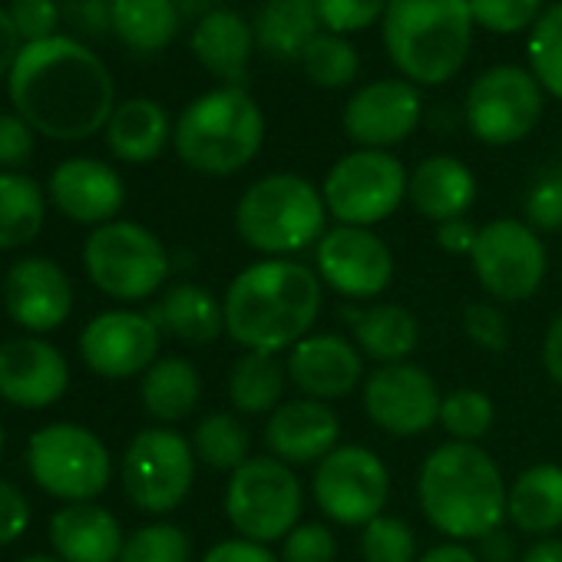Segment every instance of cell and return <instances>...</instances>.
<instances>
[{
  "instance_id": "cell-1",
  "label": "cell",
  "mask_w": 562,
  "mask_h": 562,
  "mask_svg": "<svg viewBox=\"0 0 562 562\" xmlns=\"http://www.w3.org/2000/svg\"><path fill=\"white\" fill-rule=\"evenodd\" d=\"M8 97L14 113L54 143L97 136L116 110V83L106 64L97 50L64 34L24 44L8 77Z\"/></svg>"
},
{
  "instance_id": "cell-2",
  "label": "cell",
  "mask_w": 562,
  "mask_h": 562,
  "mask_svg": "<svg viewBox=\"0 0 562 562\" xmlns=\"http://www.w3.org/2000/svg\"><path fill=\"white\" fill-rule=\"evenodd\" d=\"M225 335L258 355H278L308 338L322 315V278L292 258H261L241 268L222 299Z\"/></svg>"
},
{
  "instance_id": "cell-3",
  "label": "cell",
  "mask_w": 562,
  "mask_h": 562,
  "mask_svg": "<svg viewBox=\"0 0 562 562\" xmlns=\"http://www.w3.org/2000/svg\"><path fill=\"white\" fill-rule=\"evenodd\" d=\"M506 483L496 460L476 447L450 440L437 447L417 476V499L427 522L450 542L483 539L506 519Z\"/></svg>"
},
{
  "instance_id": "cell-4",
  "label": "cell",
  "mask_w": 562,
  "mask_h": 562,
  "mask_svg": "<svg viewBox=\"0 0 562 562\" xmlns=\"http://www.w3.org/2000/svg\"><path fill=\"white\" fill-rule=\"evenodd\" d=\"M473 27L470 0H387L381 37L404 80L443 87L463 70Z\"/></svg>"
},
{
  "instance_id": "cell-5",
  "label": "cell",
  "mask_w": 562,
  "mask_h": 562,
  "mask_svg": "<svg viewBox=\"0 0 562 562\" xmlns=\"http://www.w3.org/2000/svg\"><path fill=\"white\" fill-rule=\"evenodd\" d=\"M265 143V113L245 87H215L195 97L172 126V149L199 176L241 172Z\"/></svg>"
},
{
  "instance_id": "cell-6",
  "label": "cell",
  "mask_w": 562,
  "mask_h": 562,
  "mask_svg": "<svg viewBox=\"0 0 562 562\" xmlns=\"http://www.w3.org/2000/svg\"><path fill=\"white\" fill-rule=\"evenodd\" d=\"M328 222L325 195L315 182L295 172L255 179L235 205V232L268 258H289L322 241Z\"/></svg>"
},
{
  "instance_id": "cell-7",
  "label": "cell",
  "mask_w": 562,
  "mask_h": 562,
  "mask_svg": "<svg viewBox=\"0 0 562 562\" xmlns=\"http://www.w3.org/2000/svg\"><path fill=\"white\" fill-rule=\"evenodd\" d=\"M83 271L90 285L106 299L136 305L162 292L172 258L156 232L139 222L116 218L87 235Z\"/></svg>"
},
{
  "instance_id": "cell-8",
  "label": "cell",
  "mask_w": 562,
  "mask_h": 562,
  "mask_svg": "<svg viewBox=\"0 0 562 562\" xmlns=\"http://www.w3.org/2000/svg\"><path fill=\"white\" fill-rule=\"evenodd\" d=\"M27 473L54 499L93 503L113 480V457L90 427L54 420L31 434Z\"/></svg>"
},
{
  "instance_id": "cell-9",
  "label": "cell",
  "mask_w": 562,
  "mask_h": 562,
  "mask_svg": "<svg viewBox=\"0 0 562 562\" xmlns=\"http://www.w3.org/2000/svg\"><path fill=\"white\" fill-rule=\"evenodd\" d=\"M225 516L241 539L278 542L302 519V483L289 463L248 457L225 486Z\"/></svg>"
},
{
  "instance_id": "cell-10",
  "label": "cell",
  "mask_w": 562,
  "mask_h": 562,
  "mask_svg": "<svg viewBox=\"0 0 562 562\" xmlns=\"http://www.w3.org/2000/svg\"><path fill=\"white\" fill-rule=\"evenodd\" d=\"M407 179L411 172L394 153L355 149L328 169L322 195L338 225L374 228L401 209L407 199Z\"/></svg>"
},
{
  "instance_id": "cell-11",
  "label": "cell",
  "mask_w": 562,
  "mask_h": 562,
  "mask_svg": "<svg viewBox=\"0 0 562 562\" xmlns=\"http://www.w3.org/2000/svg\"><path fill=\"white\" fill-rule=\"evenodd\" d=\"M546 90L539 80L513 64L483 70L463 100V123L483 146L522 143L542 120Z\"/></svg>"
},
{
  "instance_id": "cell-12",
  "label": "cell",
  "mask_w": 562,
  "mask_h": 562,
  "mask_svg": "<svg viewBox=\"0 0 562 562\" xmlns=\"http://www.w3.org/2000/svg\"><path fill=\"white\" fill-rule=\"evenodd\" d=\"M195 480V450L172 427L139 430L123 453V490L143 513L166 516L182 506Z\"/></svg>"
},
{
  "instance_id": "cell-13",
  "label": "cell",
  "mask_w": 562,
  "mask_h": 562,
  "mask_svg": "<svg viewBox=\"0 0 562 562\" xmlns=\"http://www.w3.org/2000/svg\"><path fill=\"white\" fill-rule=\"evenodd\" d=\"M470 268L486 295L503 305H519L539 292L549 258L532 225L519 218H493L480 228Z\"/></svg>"
},
{
  "instance_id": "cell-14",
  "label": "cell",
  "mask_w": 562,
  "mask_h": 562,
  "mask_svg": "<svg viewBox=\"0 0 562 562\" xmlns=\"http://www.w3.org/2000/svg\"><path fill=\"white\" fill-rule=\"evenodd\" d=\"M312 493L328 519L364 529L387 506L391 473L374 450L345 443L318 463L312 476Z\"/></svg>"
},
{
  "instance_id": "cell-15",
  "label": "cell",
  "mask_w": 562,
  "mask_h": 562,
  "mask_svg": "<svg viewBox=\"0 0 562 562\" xmlns=\"http://www.w3.org/2000/svg\"><path fill=\"white\" fill-rule=\"evenodd\" d=\"M162 331L153 315L113 308L90 318L80 331V358L103 381L143 378L159 361Z\"/></svg>"
},
{
  "instance_id": "cell-16",
  "label": "cell",
  "mask_w": 562,
  "mask_h": 562,
  "mask_svg": "<svg viewBox=\"0 0 562 562\" xmlns=\"http://www.w3.org/2000/svg\"><path fill=\"white\" fill-rule=\"evenodd\" d=\"M318 278L345 299H378L394 278V251L374 228H328L315 248Z\"/></svg>"
},
{
  "instance_id": "cell-17",
  "label": "cell",
  "mask_w": 562,
  "mask_h": 562,
  "mask_svg": "<svg viewBox=\"0 0 562 562\" xmlns=\"http://www.w3.org/2000/svg\"><path fill=\"white\" fill-rule=\"evenodd\" d=\"M440 391L417 364H381L364 381V414L391 437L427 434L440 420Z\"/></svg>"
},
{
  "instance_id": "cell-18",
  "label": "cell",
  "mask_w": 562,
  "mask_h": 562,
  "mask_svg": "<svg viewBox=\"0 0 562 562\" xmlns=\"http://www.w3.org/2000/svg\"><path fill=\"white\" fill-rule=\"evenodd\" d=\"M0 295H4L8 318L37 338L64 328L74 315V281L60 261L47 255L18 258L4 274Z\"/></svg>"
},
{
  "instance_id": "cell-19",
  "label": "cell",
  "mask_w": 562,
  "mask_h": 562,
  "mask_svg": "<svg viewBox=\"0 0 562 562\" xmlns=\"http://www.w3.org/2000/svg\"><path fill=\"white\" fill-rule=\"evenodd\" d=\"M424 120L420 90L404 77H387L361 87L341 116L348 139L358 149H387L401 146Z\"/></svg>"
},
{
  "instance_id": "cell-20",
  "label": "cell",
  "mask_w": 562,
  "mask_h": 562,
  "mask_svg": "<svg viewBox=\"0 0 562 562\" xmlns=\"http://www.w3.org/2000/svg\"><path fill=\"white\" fill-rule=\"evenodd\" d=\"M70 391V364L57 345L21 335L0 345V401L21 411H47Z\"/></svg>"
},
{
  "instance_id": "cell-21",
  "label": "cell",
  "mask_w": 562,
  "mask_h": 562,
  "mask_svg": "<svg viewBox=\"0 0 562 562\" xmlns=\"http://www.w3.org/2000/svg\"><path fill=\"white\" fill-rule=\"evenodd\" d=\"M47 199L64 218L100 228L106 222H116L120 209L126 205V182L110 162L74 156L50 172Z\"/></svg>"
},
{
  "instance_id": "cell-22",
  "label": "cell",
  "mask_w": 562,
  "mask_h": 562,
  "mask_svg": "<svg viewBox=\"0 0 562 562\" xmlns=\"http://www.w3.org/2000/svg\"><path fill=\"white\" fill-rule=\"evenodd\" d=\"M341 420L325 401H285L268 414L265 447L274 460L289 467L322 463L341 443Z\"/></svg>"
},
{
  "instance_id": "cell-23",
  "label": "cell",
  "mask_w": 562,
  "mask_h": 562,
  "mask_svg": "<svg viewBox=\"0 0 562 562\" xmlns=\"http://www.w3.org/2000/svg\"><path fill=\"white\" fill-rule=\"evenodd\" d=\"M292 384L312 401L348 397L364 378V358L355 341L341 335H308L289 355Z\"/></svg>"
},
{
  "instance_id": "cell-24",
  "label": "cell",
  "mask_w": 562,
  "mask_h": 562,
  "mask_svg": "<svg viewBox=\"0 0 562 562\" xmlns=\"http://www.w3.org/2000/svg\"><path fill=\"white\" fill-rule=\"evenodd\" d=\"M189 50L205 74L222 80V87H245L255 54V31L238 11L215 8L202 21H195Z\"/></svg>"
},
{
  "instance_id": "cell-25",
  "label": "cell",
  "mask_w": 562,
  "mask_h": 562,
  "mask_svg": "<svg viewBox=\"0 0 562 562\" xmlns=\"http://www.w3.org/2000/svg\"><path fill=\"white\" fill-rule=\"evenodd\" d=\"M123 542V526L106 506L67 503L50 516V546L64 562H116Z\"/></svg>"
},
{
  "instance_id": "cell-26",
  "label": "cell",
  "mask_w": 562,
  "mask_h": 562,
  "mask_svg": "<svg viewBox=\"0 0 562 562\" xmlns=\"http://www.w3.org/2000/svg\"><path fill=\"white\" fill-rule=\"evenodd\" d=\"M407 202L437 225L463 218L476 202V176L453 156H427L407 179Z\"/></svg>"
},
{
  "instance_id": "cell-27",
  "label": "cell",
  "mask_w": 562,
  "mask_h": 562,
  "mask_svg": "<svg viewBox=\"0 0 562 562\" xmlns=\"http://www.w3.org/2000/svg\"><path fill=\"white\" fill-rule=\"evenodd\" d=\"M172 120L162 110V103L149 97H133L116 103L110 123H106V146L120 162L130 166H146L166 153L172 143Z\"/></svg>"
},
{
  "instance_id": "cell-28",
  "label": "cell",
  "mask_w": 562,
  "mask_h": 562,
  "mask_svg": "<svg viewBox=\"0 0 562 562\" xmlns=\"http://www.w3.org/2000/svg\"><path fill=\"white\" fill-rule=\"evenodd\" d=\"M341 318L348 322L361 355L378 364H401L420 345V322L414 312L401 305H368V308L345 305Z\"/></svg>"
},
{
  "instance_id": "cell-29",
  "label": "cell",
  "mask_w": 562,
  "mask_h": 562,
  "mask_svg": "<svg viewBox=\"0 0 562 562\" xmlns=\"http://www.w3.org/2000/svg\"><path fill=\"white\" fill-rule=\"evenodd\" d=\"M255 50L278 64H295L322 34L315 0H265L255 14Z\"/></svg>"
},
{
  "instance_id": "cell-30",
  "label": "cell",
  "mask_w": 562,
  "mask_h": 562,
  "mask_svg": "<svg viewBox=\"0 0 562 562\" xmlns=\"http://www.w3.org/2000/svg\"><path fill=\"white\" fill-rule=\"evenodd\" d=\"M162 335H172L182 345H212L225 331V312L222 302L195 281H179L166 289L159 305L149 312Z\"/></svg>"
},
{
  "instance_id": "cell-31",
  "label": "cell",
  "mask_w": 562,
  "mask_h": 562,
  "mask_svg": "<svg viewBox=\"0 0 562 562\" xmlns=\"http://www.w3.org/2000/svg\"><path fill=\"white\" fill-rule=\"evenodd\" d=\"M506 516L519 532L549 536L562 526V467L536 463L522 470L506 493Z\"/></svg>"
},
{
  "instance_id": "cell-32",
  "label": "cell",
  "mask_w": 562,
  "mask_h": 562,
  "mask_svg": "<svg viewBox=\"0 0 562 562\" xmlns=\"http://www.w3.org/2000/svg\"><path fill=\"white\" fill-rule=\"evenodd\" d=\"M143 411L159 424L186 420L202 401V378L189 358H159L139 381Z\"/></svg>"
},
{
  "instance_id": "cell-33",
  "label": "cell",
  "mask_w": 562,
  "mask_h": 562,
  "mask_svg": "<svg viewBox=\"0 0 562 562\" xmlns=\"http://www.w3.org/2000/svg\"><path fill=\"white\" fill-rule=\"evenodd\" d=\"M110 27L136 54L166 50L182 27L172 0H110Z\"/></svg>"
},
{
  "instance_id": "cell-34",
  "label": "cell",
  "mask_w": 562,
  "mask_h": 562,
  "mask_svg": "<svg viewBox=\"0 0 562 562\" xmlns=\"http://www.w3.org/2000/svg\"><path fill=\"white\" fill-rule=\"evenodd\" d=\"M47 195L24 172H0V251H18L37 241L47 222Z\"/></svg>"
},
{
  "instance_id": "cell-35",
  "label": "cell",
  "mask_w": 562,
  "mask_h": 562,
  "mask_svg": "<svg viewBox=\"0 0 562 562\" xmlns=\"http://www.w3.org/2000/svg\"><path fill=\"white\" fill-rule=\"evenodd\" d=\"M285 368L274 361V355L245 351L228 374V401L238 414L261 417L278 411L285 397Z\"/></svg>"
},
{
  "instance_id": "cell-36",
  "label": "cell",
  "mask_w": 562,
  "mask_h": 562,
  "mask_svg": "<svg viewBox=\"0 0 562 562\" xmlns=\"http://www.w3.org/2000/svg\"><path fill=\"white\" fill-rule=\"evenodd\" d=\"M192 450L205 467L235 473L251 457V437L235 414H209L192 430Z\"/></svg>"
},
{
  "instance_id": "cell-37",
  "label": "cell",
  "mask_w": 562,
  "mask_h": 562,
  "mask_svg": "<svg viewBox=\"0 0 562 562\" xmlns=\"http://www.w3.org/2000/svg\"><path fill=\"white\" fill-rule=\"evenodd\" d=\"M302 74L322 90H345L361 74V54L348 37L322 31L302 54Z\"/></svg>"
},
{
  "instance_id": "cell-38",
  "label": "cell",
  "mask_w": 562,
  "mask_h": 562,
  "mask_svg": "<svg viewBox=\"0 0 562 562\" xmlns=\"http://www.w3.org/2000/svg\"><path fill=\"white\" fill-rule=\"evenodd\" d=\"M526 60L539 87L562 103V4L546 8L536 27L529 31Z\"/></svg>"
},
{
  "instance_id": "cell-39",
  "label": "cell",
  "mask_w": 562,
  "mask_h": 562,
  "mask_svg": "<svg viewBox=\"0 0 562 562\" xmlns=\"http://www.w3.org/2000/svg\"><path fill=\"white\" fill-rule=\"evenodd\" d=\"M493 417H496L493 401L476 387L450 391L440 404V427L460 443L483 440L493 430Z\"/></svg>"
},
{
  "instance_id": "cell-40",
  "label": "cell",
  "mask_w": 562,
  "mask_h": 562,
  "mask_svg": "<svg viewBox=\"0 0 562 562\" xmlns=\"http://www.w3.org/2000/svg\"><path fill=\"white\" fill-rule=\"evenodd\" d=\"M192 542L176 522H149L126 536L116 562H189Z\"/></svg>"
},
{
  "instance_id": "cell-41",
  "label": "cell",
  "mask_w": 562,
  "mask_h": 562,
  "mask_svg": "<svg viewBox=\"0 0 562 562\" xmlns=\"http://www.w3.org/2000/svg\"><path fill=\"white\" fill-rule=\"evenodd\" d=\"M364 562H417V532L401 516H378L361 532Z\"/></svg>"
},
{
  "instance_id": "cell-42",
  "label": "cell",
  "mask_w": 562,
  "mask_h": 562,
  "mask_svg": "<svg viewBox=\"0 0 562 562\" xmlns=\"http://www.w3.org/2000/svg\"><path fill=\"white\" fill-rule=\"evenodd\" d=\"M542 11V0H470L473 24L503 37L532 31Z\"/></svg>"
},
{
  "instance_id": "cell-43",
  "label": "cell",
  "mask_w": 562,
  "mask_h": 562,
  "mask_svg": "<svg viewBox=\"0 0 562 562\" xmlns=\"http://www.w3.org/2000/svg\"><path fill=\"white\" fill-rule=\"evenodd\" d=\"M322 31L351 37L384 21L387 0H315Z\"/></svg>"
},
{
  "instance_id": "cell-44",
  "label": "cell",
  "mask_w": 562,
  "mask_h": 562,
  "mask_svg": "<svg viewBox=\"0 0 562 562\" xmlns=\"http://www.w3.org/2000/svg\"><path fill=\"white\" fill-rule=\"evenodd\" d=\"M526 212V225H532L536 232H559L562 228V172H542L522 202Z\"/></svg>"
},
{
  "instance_id": "cell-45",
  "label": "cell",
  "mask_w": 562,
  "mask_h": 562,
  "mask_svg": "<svg viewBox=\"0 0 562 562\" xmlns=\"http://www.w3.org/2000/svg\"><path fill=\"white\" fill-rule=\"evenodd\" d=\"M338 539L322 522H299L281 539V562H335Z\"/></svg>"
},
{
  "instance_id": "cell-46",
  "label": "cell",
  "mask_w": 562,
  "mask_h": 562,
  "mask_svg": "<svg viewBox=\"0 0 562 562\" xmlns=\"http://www.w3.org/2000/svg\"><path fill=\"white\" fill-rule=\"evenodd\" d=\"M8 14L24 44L50 41L60 27V4L57 0H8Z\"/></svg>"
},
{
  "instance_id": "cell-47",
  "label": "cell",
  "mask_w": 562,
  "mask_h": 562,
  "mask_svg": "<svg viewBox=\"0 0 562 562\" xmlns=\"http://www.w3.org/2000/svg\"><path fill=\"white\" fill-rule=\"evenodd\" d=\"M463 331L476 348H483L490 355H503L509 345V325H506L503 312L490 302H470L463 308Z\"/></svg>"
},
{
  "instance_id": "cell-48",
  "label": "cell",
  "mask_w": 562,
  "mask_h": 562,
  "mask_svg": "<svg viewBox=\"0 0 562 562\" xmlns=\"http://www.w3.org/2000/svg\"><path fill=\"white\" fill-rule=\"evenodd\" d=\"M37 149L34 126L18 113H0V172H21Z\"/></svg>"
},
{
  "instance_id": "cell-49",
  "label": "cell",
  "mask_w": 562,
  "mask_h": 562,
  "mask_svg": "<svg viewBox=\"0 0 562 562\" xmlns=\"http://www.w3.org/2000/svg\"><path fill=\"white\" fill-rule=\"evenodd\" d=\"M34 509L24 490L11 480H0V549L14 546L31 529Z\"/></svg>"
},
{
  "instance_id": "cell-50",
  "label": "cell",
  "mask_w": 562,
  "mask_h": 562,
  "mask_svg": "<svg viewBox=\"0 0 562 562\" xmlns=\"http://www.w3.org/2000/svg\"><path fill=\"white\" fill-rule=\"evenodd\" d=\"M202 562H281V555H274L268 546H261V542H251V539H222V542H215L205 555H202Z\"/></svg>"
},
{
  "instance_id": "cell-51",
  "label": "cell",
  "mask_w": 562,
  "mask_h": 562,
  "mask_svg": "<svg viewBox=\"0 0 562 562\" xmlns=\"http://www.w3.org/2000/svg\"><path fill=\"white\" fill-rule=\"evenodd\" d=\"M476 238H480V228L470 218H450V222H440L437 225V245L447 255H467L470 258Z\"/></svg>"
},
{
  "instance_id": "cell-52",
  "label": "cell",
  "mask_w": 562,
  "mask_h": 562,
  "mask_svg": "<svg viewBox=\"0 0 562 562\" xmlns=\"http://www.w3.org/2000/svg\"><path fill=\"white\" fill-rule=\"evenodd\" d=\"M21 50H24V41H21V34H18V27H14L8 8H0V80L11 77V70H14Z\"/></svg>"
},
{
  "instance_id": "cell-53",
  "label": "cell",
  "mask_w": 562,
  "mask_h": 562,
  "mask_svg": "<svg viewBox=\"0 0 562 562\" xmlns=\"http://www.w3.org/2000/svg\"><path fill=\"white\" fill-rule=\"evenodd\" d=\"M542 368L562 387V312L546 328V338H542Z\"/></svg>"
},
{
  "instance_id": "cell-54",
  "label": "cell",
  "mask_w": 562,
  "mask_h": 562,
  "mask_svg": "<svg viewBox=\"0 0 562 562\" xmlns=\"http://www.w3.org/2000/svg\"><path fill=\"white\" fill-rule=\"evenodd\" d=\"M70 11L77 14L74 21L90 31V34H103V31H113L110 27V0H74Z\"/></svg>"
},
{
  "instance_id": "cell-55",
  "label": "cell",
  "mask_w": 562,
  "mask_h": 562,
  "mask_svg": "<svg viewBox=\"0 0 562 562\" xmlns=\"http://www.w3.org/2000/svg\"><path fill=\"white\" fill-rule=\"evenodd\" d=\"M476 542H480V549H476L480 562H513L516 559V542H513V536L503 526L493 529V532H486Z\"/></svg>"
},
{
  "instance_id": "cell-56",
  "label": "cell",
  "mask_w": 562,
  "mask_h": 562,
  "mask_svg": "<svg viewBox=\"0 0 562 562\" xmlns=\"http://www.w3.org/2000/svg\"><path fill=\"white\" fill-rule=\"evenodd\" d=\"M417 562H480V555L463 542H440V546L427 549Z\"/></svg>"
},
{
  "instance_id": "cell-57",
  "label": "cell",
  "mask_w": 562,
  "mask_h": 562,
  "mask_svg": "<svg viewBox=\"0 0 562 562\" xmlns=\"http://www.w3.org/2000/svg\"><path fill=\"white\" fill-rule=\"evenodd\" d=\"M519 562H562V539H552V536H542L536 539Z\"/></svg>"
},
{
  "instance_id": "cell-58",
  "label": "cell",
  "mask_w": 562,
  "mask_h": 562,
  "mask_svg": "<svg viewBox=\"0 0 562 562\" xmlns=\"http://www.w3.org/2000/svg\"><path fill=\"white\" fill-rule=\"evenodd\" d=\"M172 4L179 8V14H182V18H195V21H202L209 11H215V8H218L215 0H172Z\"/></svg>"
},
{
  "instance_id": "cell-59",
  "label": "cell",
  "mask_w": 562,
  "mask_h": 562,
  "mask_svg": "<svg viewBox=\"0 0 562 562\" xmlns=\"http://www.w3.org/2000/svg\"><path fill=\"white\" fill-rule=\"evenodd\" d=\"M18 562H64V559L60 555H47V552H31V555H24Z\"/></svg>"
},
{
  "instance_id": "cell-60",
  "label": "cell",
  "mask_w": 562,
  "mask_h": 562,
  "mask_svg": "<svg viewBox=\"0 0 562 562\" xmlns=\"http://www.w3.org/2000/svg\"><path fill=\"white\" fill-rule=\"evenodd\" d=\"M4 447H8V434H4V424H0V457H4Z\"/></svg>"
},
{
  "instance_id": "cell-61",
  "label": "cell",
  "mask_w": 562,
  "mask_h": 562,
  "mask_svg": "<svg viewBox=\"0 0 562 562\" xmlns=\"http://www.w3.org/2000/svg\"><path fill=\"white\" fill-rule=\"evenodd\" d=\"M559 172H562V162H559Z\"/></svg>"
}]
</instances>
